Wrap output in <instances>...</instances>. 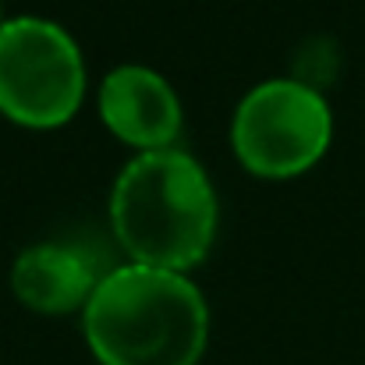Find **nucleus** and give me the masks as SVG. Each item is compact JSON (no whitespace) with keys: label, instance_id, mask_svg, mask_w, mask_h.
I'll list each match as a JSON object with an SVG mask.
<instances>
[{"label":"nucleus","instance_id":"obj_1","mask_svg":"<svg viewBox=\"0 0 365 365\" xmlns=\"http://www.w3.org/2000/svg\"><path fill=\"white\" fill-rule=\"evenodd\" d=\"M82 334L100 365H199L210 305L188 273L124 262L89 294Z\"/></svg>","mask_w":365,"mask_h":365},{"label":"nucleus","instance_id":"obj_2","mask_svg":"<svg viewBox=\"0 0 365 365\" xmlns=\"http://www.w3.org/2000/svg\"><path fill=\"white\" fill-rule=\"evenodd\" d=\"M220 206L206 167L170 145L135 153L110 192V231L142 266L188 273L217 242Z\"/></svg>","mask_w":365,"mask_h":365},{"label":"nucleus","instance_id":"obj_3","mask_svg":"<svg viewBox=\"0 0 365 365\" xmlns=\"http://www.w3.org/2000/svg\"><path fill=\"white\" fill-rule=\"evenodd\" d=\"M86 100V57L71 32L50 18L0 21V114L50 131L68 124Z\"/></svg>","mask_w":365,"mask_h":365},{"label":"nucleus","instance_id":"obj_4","mask_svg":"<svg viewBox=\"0 0 365 365\" xmlns=\"http://www.w3.org/2000/svg\"><path fill=\"white\" fill-rule=\"evenodd\" d=\"M334 142L327 96L302 78H269L248 89L231 121V145L248 174L287 181L312 170Z\"/></svg>","mask_w":365,"mask_h":365},{"label":"nucleus","instance_id":"obj_5","mask_svg":"<svg viewBox=\"0 0 365 365\" xmlns=\"http://www.w3.org/2000/svg\"><path fill=\"white\" fill-rule=\"evenodd\" d=\"M96 110L107 131L135 153L170 149L185 124L174 86L145 64H118L107 71L96 93Z\"/></svg>","mask_w":365,"mask_h":365},{"label":"nucleus","instance_id":"obj_6","mask_svg":"<svg viewBox=\"0 0 365 365\" xmlns=\"http://www.w3.org/2000/svg\"><path fill=\"white\" fill-rule=\"evenodd\" d=\"M103 273L89 262L82 248L71 245H32L25 248L11 266V291L14 298L43 316H64L82 312L89 294L96 291Z\"/></svg>","mask_w":365,"mask_h":365},{"label":"nucleus","instance_id":"obj_7","mask_svg":"<svg viewBox=\"0 0 365 365\" xmlns=\"http://www.w3.org/2000/svg\"><path fill=\"white\" fill-rule=\"evenodd\" d=\"M0 21H4V0H0Z\"/></svg>","mask_w":365,"mask_h":365}]
</instances>
